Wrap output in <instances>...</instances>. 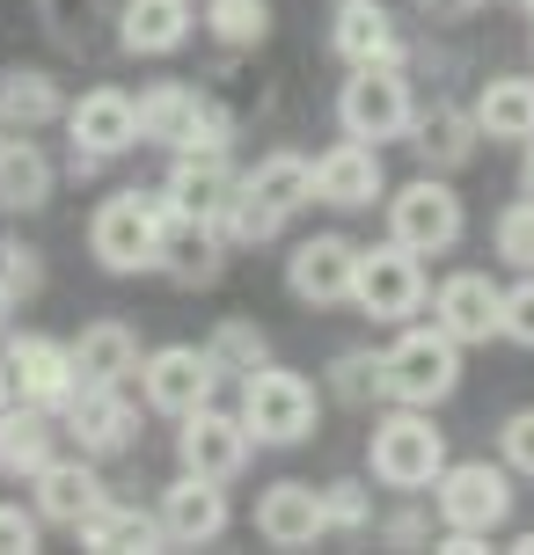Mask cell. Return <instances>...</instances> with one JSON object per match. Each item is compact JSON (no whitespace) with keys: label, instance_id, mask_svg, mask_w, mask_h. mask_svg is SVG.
I'll return each instance as SVG.
<instances>
[{"label":"cell","instance_id":"obj_1","mask_svg":"<svg viewBox=\"0 0 534 555\" xmlns=\"http://www.w3.org/2000/svg\"><path fill=\"white\" fill-rule=\"evenodd\" d=\"M366 468H373L381 490L418 498V490H432V475L447 468V431L432 424V410L395 402V410L373 416V431H366Z\"/></svg>","mask_w":534,"mask_h":555},{"label":"cell","instance_id":"obj_2","mask_svg":"<svg viewBox=\"0 0 534 555\" xmlns=\"http://www.w3.org/2000/svg\"><path fill=\"white\" fill-rule=\"evenodd\" d=\"M162 227H169L162 191H111L96 205V220H88V256L111 278H140L162 256Z\"/></svg>","mask_w":534,"mask_h":555},{"label":"cell","instance_id":"obj_3","mask_svg":"<svg viewBox=\"0 0 534 555\" xmlns=\"http://www.w3.org/2000/svg\"><path fill=\"white\" fill-rule=\"evenodd\" d=\"M454 388H461V344L432 322H403V336L381 351V395L410 410H440Z\"/></svg>","mask_w":534,"mask_h":555},{"label":"cell","instance_id":"obj_4","mask_svg":"<svg viewBox=\"0 0 534 555\" xmlns=\"http://www.w3.org/2000/svg\"><path fill=\"white\" fill-rule=\"evenodd\" d=\"M242 424H250L256 446H308L315 424H322V395H315L308 373L264 359L256 373H242Z\"/></svg>","mask_w":534,"mask_h":555},{"label":"cell","instance_id":"obj_5","mask_svg":"<svg viewBox=\"0 0 534 555\" xmlns=\"http://www.w3.org/2000/svg\"><path fill=\"white\" fill-rule=\"evenodd\" d=\"M389 205V242H403L410 256H447L461 249V234H469V205H461V191H454L447 176H410L403 191L381 197Z\"/></svg>","mask_w":534,"mask_h":555},{"label":"cell","instance_id":"obj_6","mask_svg":"<svg viewBox=\"0 0 534 555\" xmlns=\"http://www.w3.org/2000/svg\"><path fill=\"white\" fill-rule=\"evenodd\" d=\"M512 504H520V490H512L506 461H447L432 475V512L454 533H498L512 519Z\"/></svg>","mask_w":534,"mask_h":555},{"label":"cell","instance_id":"obj_7","mask_svg":"<svg viewBox=\"0 0 534 555\" xmlns=\"http://www.w3.org/2000/svg\"><path fill=\"white\" fill-rule=\"evenodd\" d=\"M59 125H66V168L74 176H96V168H111L117 154L140 146V103L125 88H88V95H74Z\"/></svg>","mask_w":534,"mask_h":555},{"label":"cell","instance_id":"obj_8","mask_svg":"<svg viewBox=\"0 0 534 555\" xmlns=\"http://www.w3.org/2000/svg\"><path fill=\"white\" fill-rule=\"evenodd\" d=\"M410 117H418V95H410V81H403V66H352V81L338 88L344 139L389 146V139L410 132Z\"/></svg>","mask_w":534,"mask_h":555},{"label":"cell","instance_id":"obj_9","mask_svg":"<svg viewBox=\"0 0 534 555\" xmlns=\"http://www.w3.org/2000/svg\"><path fill=\"white\" fill-rule=\"evenodd\" d=\"M132 380H140V402L154 416H191L220 395V365L205 344H154V351H140Z\"/></svg>","mask_w":534,"mask_h":555},{"label":"cell","instance_id":"obj_10","mask_svg":"<svg viewBox=\"0 0 534 555\" xmlns=\"http://www.w3.org/2000/svg\"><path fill=\"white\" fill-rule=\"evenodd\" d=\"M424 293H432V285H424V256H410L403 242L359 249V271H352V307H359V314L403 330V322L424 307Z\"/></svg>","mask_w":534,"mask_h":555},{"label":"cell","instance_id":"obj_11","mask_svg":"<svg viewBox=\"0 0 534 555\" xmlns=\"http://www.w3.org/2000/svg\"><path fill=\"white\" fill-rule=\"evenodd\" d=\"M250 424H242V410H220V402H205V410L176 416V468L191 475H213V482H234V475L250 468Z\"/></svg>","mask_w":534,"mask_h":555},{"label":"cell","instance_id":"obj_12","mask_svg":"<svg viewBox=\"0 0 534 555\" xmlns=\"http://www.w3.org/2000/svg\"><path fill=\"white\" fill-rule=\"evenodd\" d=\"M59 439H74V453H88V461H111L140 439V410L125 402V388H88L81 380L59 402Z\"/></svg>","mask_w":534,"mask_h":555},{"label":"cell","instance_id":"obj_13","mask_svg":"<svg viewBox=\"0 0 534 555\" xmlns=\"http://www.w3.org/2000/svg\"><path fill=\"white\" fill-rule=\"evenodd\" d=\"M154 527H162V541L169 548H213L227 527H234V504H227V482H213V475H176L169 490H162V504H154Z\"/></svg>","mask_w":534,"mask_h":555},{"label":"cell","instance_id":"obj_14","mask_svg":"<svg viewBox=\"0 0 534 555\" xmlns=\"http://www.w3.org/2000/svg\"><path fill=\"white\" fill-rule=\"evenodd\" d=\"M234 183H242V168L227 162V146H183V154H169L162 205H169V220H220Z\"/></svg>","mask_w":534,"mask_h":555},{"label":"cell","instance_id":"obj_15","mask_svg":"<svg viewBox=\"0 0 534 555\" xmlns=\"http://www.w3.org/2000/svg\"><path fill=\"white\" fill-rule=\"evenodd\" d=\"M424 300H432V330H447L454 344L469 351V344H491V336H498L506 285H498L491 271H447L432 293H424Z\"/></svg>","mask_w":534,"mask_h":555},{"label":"cell","instance_id":"obj_16","mask_svg":"<svg viewBox=\"0 0 534 555\" xmlns=\"http://www.w3.org/2000/svg\"><path fill=\"white\" fill-rule=\"evenodd\" d=\"M352 271H359L352 234H308L285 256V293L301 307H352Z\"/></svg>","mask_w":534,"mask_h":555},{"label":"cell","instance_id":"obj_17","mask_svg":"<svg viewBox=\"0 0 534 555\" xmlns=\"http://www.w3.org/2000/svg\"><path fill=\"white\" fill-rule=\"evenodd\" d=\"M381 197H389L381 146H366V139H338L330 154H315V205H330V212H373Z\"/></svg>","mask_w":534,"mask_h":555},{"label":"cell","instance_id":"obj_18","mask_svg":"<svg viewBox=\"0 0 534 555\" xmlns=\"http://www.w3.org/2000/svg\"><path fill=\"white\" fill-rule=\"evenodd\" d=\"M103 498H111V490H103V475H96V461H88V453H52L44 468L29 475V512H37L44 527H66V533H74Z\"/></svg>","mask_w":534,"mask_h":555},{"label":"cell","instance_id":"obj_19","mask_svg":"<svg viewBox=\"0 0 534 555\" xmlns=\"http://www.w3.org/2000/svg\"><path fill=\"white\" fill-rule=\"evenodd\" d=\"M8 365H15V395L23 402H37V410H52L81 388V373H74V351H66V336H44V330H15L8 344Z\"/></svg>","mask_w":534,"mask_h":555},{"label":"cell","instance_id":"obj_20","mask_svg":"<svg viewBox=\"0 0 534 555\" xmlns=\"http://www.w3.org/2000/svg\"><path fill=\"white\" fill-rule=\"evenodd\" d=\"M154 271L169 278V285H183V293L220 285V271H227L220 220H169V227H162V256H154Z\"/></svg>","mask_w":534,"mask_h":555},{"label":"cell","instance_id":"obj_21","mask_svg":"<svg viewBox=\"0 0 534 555\" xmlns=\"http://www.w3.org/2000/svg\"><path fill=\"white\" fill-rule=\"evenodd\" d=\"M330 52L344 66H403V29L381 0H338V23H330Z\"/></svg>","mask_w":534,"mask_h":555},{"label":"cell","instance_id":"obj_22","mask_svg":"<svg viewBox=\"0 0 534 555\" xmlns=\"http://www.w3.org/2000/svg\"><path fill=\"white\" fill-rule=\"evenodd\" d=\"M191 29H198V0H125V8H117V44L132 59L183 52Z\"/></svg>","mask_w":534,"mask_h":555},{"label":"cell","instance_id":"obj_23","mask_svg":"<svg viewBox=\"0 0 534 555\" xmlns=\"http://www.w3.org/2000/svg\"><path fill=\"white\" fill-rule=\"evenodd\" d=\"M256 533L271 541V548H315L322 533H330V519H322V490L315 482H271L264 498H256Z\"/></svg>","mask_w":534,"mask_h":555},{"label":"cell","instance_id":"obj_24","mask_svg":"<svg viewBox=\"0 0 534 555\" xmlns=\"http://www.w3.org/2000/svg\"><path fill=\"white\" fill-rule=\"evenodd\" d=\"M52 191H59V168L37 146V132H0V212H44Z\"/></svg>","mask_w":534,"mask_h":555},{"label":"cell","instance_id":"obj_25","mask_svg":"<svg viewBox=\"0 0 534 555\" xmlns=\"http://www.w3.org/2000/svg\"><path fill=\"white\" fill-rule=\"evenodd\" d=\"M66 351H74V373L88 388H125L140 373V330L132 322H88L81 336H66Z\"/></svg>","mask_w":534,"mask_h":555},{"label":"cell","instance_id":"obj_26","mask_svg":"<svg viewBox=\"0 0 534 555\" xmlns=\"http://www.w3.org/2000/svg\"><path fill=\"white\" fill-rule=\"evenodd\" d=\"M52 453H59V416L15 395V402L0 410V475L29 482V475H37L44 461H52Z\"/></svg>","mask_w":534,"mask_h":555},{"label":"cell","instance_id":"obj_27","mask_svg":"<svg viewBox=\"0 0 534 555\" xmlns=\"http://www.w3.org/2000/svg\"><path fill=\"white\" fill-rule=\"evenodd\" d=\"M410 154H418L424 168H432V176H454V168L469 162V154H476V117L469 111H454V103H432V111H418L410 117Z\"/></svg>","mask_w":534,"mask_h":555},{"label":"cell","instance_id":"obj_28","mask_svg":"<svg viewBox=\"0 0 534 555\" xmlns=\"http://www.w3.org/2000/svg\"><path fill=\"white\" fill-rule=\"evenodd\" d=\"M198 117H205V95H198L191 81H154L140 95V146H162V154L191 146Z\"/></svg>","mask_w":534,"mask_h":555},{"label":"cell","instance_id":"obj_29","mask_svg":"<svg viewBox=\"0 0 534 555\" xmlns=\"http://www.w3.org/2000/svg\"><path fill=\"white\" fill-rule=\"evenodd\" d=\"M59 117H66V95H59V81L44 66H8L0 74V125L8 132H44Z\"/></svg>","mask_w":534,"mask_h":555},{"label":"cell","instance_id":"obj_30","mask_svg":"<svg viewBox=\"0 0 534 555\" xmlns=\"http://www.w3.org/2000/svg\"><path fill=\"white\" fill-rule=\"evenodd\" d=\"M476 132L483 139H506V146H527L534 139V74H498V81H483L476 95Z\"/></svg>","mask_w":534,"mask_h":555},{"label":"cell","instance_id":"obj_31","mask_svg":"<svg viewBox=\"0 0 534 555\" xmlns=\"http://www.w3.org/2000/svg\"><path fill=\"white\" fill-rule=\"evenodd\" d=\"M242 183H250L271 212H285V220L315 205V162H308V154H293V146H271L256 168H242Z\"/></svg>","mask_w":534,"mask_h":555},{"label":"cell","instance_id":"obj_32","mask_svg":"<svg viewBox=\"0 0 534 555\" xmlns=\"http://www.w3.org/2000/svg\"><path fill=\"white\" fill-rule=\"evenodd\" d=\"M74 533H81V548H103V555H117V548H169V541H162V527H154V512L117 504V498H103Z\"/></svg>","mask_w":534,"mask_h":555},{"label":"cell","instance_id":"obj_33","mask_svg":"<svg viewBox=\"0 0 534 555\" xmlns=\"http://www.w3.org/2000/svg\"><path fill=\"white\" fill-rule=\"evenodd\" d=\"M198 29H213L227 52H256L271 37V0H205L198 8Z\"/></svg>","mask_w":534,"mask_h":555},{"label":"cell","instance_id":"obj_34","mask_svg":"<svg viewBox=\"0 0 534 555\" xmlns=\"http://www.w3.org/2000/svg\"><path fill=\"white\" fill-rule=\"evenodd\" d=\"M279 227H285V212H271V205H264L250 183H234V197L220 205V234H227V249H256V242H271Z\"/></svg>","mask_w":534,"mask_h":555},{"label":"cell","instance_id":"obj_35","mask_svg":"<svg viewBox=\"0 0 534 555\" xmlns=\"http://www.w3.org/2000/svg\"><path fill=\"white\" fill-rule=\"evenodd\" d=\"M205 351H213V365H220V380H227V373L242 380V373H256V365L271 359V336L256 330V322H242V314H227L220 330H213V344H205Z\"/></svg>","mask_w":534,"mask_h":555},{"label":"cell","instance_id":"obj_36","mask_svg":"<svg viewBox=\"0 0 534 555\" xmlns=\"http://www.w3.org/2000/svg\"><path fill=\"white\" fill-rule=\"evenodd\" d=\"M491 249H498V263H512V271H534V197L520 191L498 212V227H491Z\"/></svg>","mask_w":534,"mask_h":555},{"label":"cell","instance_id":"obj_37","mask_svg":"<svg viewBox=\"0 0 534 555\" xmlns=\"http://www.w3.org/2000/svg\"><path fill=\"white\" fill-rule=\"evenodd\" d=\"M0 293H8L15 307L44 293V256L29 249V242H0Z\"/></svg>","mask_w":534,"mask_h":555},{"label":"cell","instance_id":"obj_38","mask_svg":"<svg viewBox=\"0 0 534 555\" xmlns=\"http://www.w3.org/2000/svg\"><path fill=\"white\" fill-rule=\"evenodd\" d=\"M322 519H330V533H366L373 527L366 482H322Z\"/></svg>","mask_w":534,"mask_h":555},{"label":"cell","instance_id":"obj_39","mask_svg":"<svg viewBox=\"0 0 534 555\" xmlns=\"http://www.w3.org/2000/svg\"><path fill=\"white\" fill-rule=\"evenodd\" d=\"M330 395H338V402L381 395V351H338V365H330Z\"/></svg>","mask_w":534,"mask_h":555},{"label":"cell","instance_id":"obj_40","mask_svg":"<svg viewBox=\"0 0 534 555\" xmlns=\"http://www.w3.org/2000/svg\"><path fill=\"white\" fill-rule=\"evenodd\" d=\"M498 461L512 468V482H534V410H512L498 424Z\"/></svg>","mask_w":534,"mask_h":555},{"label":"cell","instance_id":"obj_41","mask_svg":"<svg viewBox=\"0 0 534 555\" xmlns=\"http://www.w3.org/2000/svg\"><path fill=\"white\" fill-rule=\"evenodd\" d=\"M498 336H506V344H527V351H534V271H520V285H506Z\"/></svg>","mask_w":534,"mask_h":555},{"label":"cell","instance_id":"obj_42","mask_svg":"<svg viewBox=\"0 0 534 555\" xmlns=\"http://www.w3.org/2000/svg\"><path fill=\"white\" fill-rule=\"evenodd\" d=\"M37 541H44V519L23 504H0V555H29Z\"/></svg>","mask_w":534,"mask_h":555},{"label":"cell","instance_id":"obj_43","mask_svg":"<svg viewBox=\"0 0 534 555\" xmlns=\"http://www.w3.org/2000/svg\"><path fill=\"white\" fill-rule=\"evenodd\" d=\"M381 541H395V548H418V541H432V533H424L418 512H403V519H389V527H381Z\"/></svg>","mask_w":534,"mask_h":555},{"label":"cell","instance_id":"obj_44","mask_svg":"<svg viewBox=\"0 0 534 555\" xmlns=\"http://www.w3.org/2000/svg\"><path fill=\"white\" fill-rule=\"evenodd\" d=\"M15 402V365H8V351H0V410Z\"/></svg>","mask_w":534,"mask_h":555},{"label":"cell","instance_id":"obj_45","mask_svg":"<svg viewBox=\"0 0 534 555\" xmlns=\"http://www.w3.org/2000/svg\"><path fill=\"white\" fill-rule=\"evenodd\" d=\"M520 191L534 197V139H527V162H520Z\"/></svg>","mask_w":534,"mask_h":555},{"label":"cell","instance_id":"obj_46","mask_svg":"<svg viewBox=\"0 0 534 555\" xmlns=\"http://www.w3.org/2000/svg\"><path fill=\"white\" fill-rule=\"evenodd\" d=\"M512 555H534V527H527V533H512Z\"/></svg>","mask_w":534,"mask_h":555},{"label":"cell","instance_id":"obj_47","mask_svg":"<svg viewBox=\"0 0 534 555\" xmlns=\"http://www.w3.org/2000/svg\"><path fill=\"white\" fill-rule=\"evenodd\" d=\"M8 314H15V300H8V293H0V336H8Z\"/></svg>","mask_w":534,"mask_h":555},{"label":"cell","instance_id":"obj_48","mask_svg":"<svg viewBox=\"0 0 534 555\" xmlns=\"http://www.w3.org/2000/svg\"><path fill=\"white\" fill-rule=\"evenodd\" d=\"M506 8H527V15H534V0H506Z\"/></svg>","mask_w":534,"mask_h":555},{"label":"cell","instance_id":"obj_49","mask_svg":"<svg viewBox=\"0 0 534 555\" xmlns=\"http://www.w3.org/2000/svg\"><path fill=\"white\" fill-rule=\"evenodd\" d=\"M0 132H8V125H0Z\"/></svg>","mask_w":534,"mask_h":555}]
</instances>
